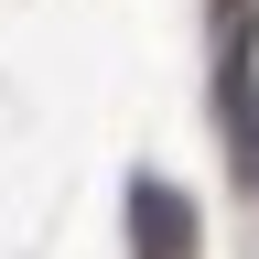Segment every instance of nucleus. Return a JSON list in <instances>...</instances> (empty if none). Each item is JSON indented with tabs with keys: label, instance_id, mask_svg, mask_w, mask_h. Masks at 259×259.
Here are the masks:
<instances>
[{
	"label": "nucleus",
	"instance_id": "f257e3e1",
	"mask_svg": "<svg viewBox=\"0 0 259 259\" xmlns=\"http://www.w3.org/2000/svg\"><path fill=\"white\" fill-rule=\"evenodd\" d=\"M130 259H205V216L184 184H162V173L130 184Z\"/></svg>",
	"mask_w": 259,
	"mask_h": 259
}]
</instances>
